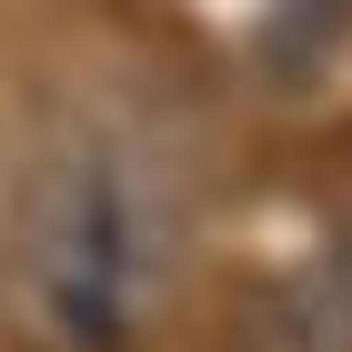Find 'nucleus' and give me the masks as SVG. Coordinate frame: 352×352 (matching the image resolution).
<instances>
[{"label":"nucleus","instance_id":"nucleus-1","mask_svg":"<svg viewBox=\"0 0 352 352\" xmlns=\"http://www.w3.org/2000/svg\"><path fill=\"white\" fill-rule=\"evenodd\" d=\"M182 282V182L131 131H71L41 151L21 212L0 302L30 352H131L162 322Z\"/></svg>","mask_w":352,"mask_h":352},{"label":"nucleus","instance_id":"nucleus-2","mask_svg":"<svg viewBox=\"0 0 352 352\" xmlns=\"http://www.w3.org/2000/svg\"><path fill=\"white\" fill-rule=\"evenodd\" d=\"M252 352H352V312L332 282H292V292L252 302Z\"/></svg>","mask_w":352,"mask_h":352},{"label":"nucleus","instance_id":"nucleus-3","mask_svg":"<svg viewBox=\"0 0 352 352\" xmlns=\"http://www.w3.org/2000/svg\"><path fill=\"white\" fill-rule=\"evenodd\" d=\"M332 292H342V312H352V212H342V242H332V272H322Z\"/></svg>","mask_w":352,"mask_h":352}]
</instances>
